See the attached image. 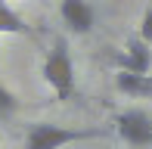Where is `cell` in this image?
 Listing matches in <instances>:
<instances>
[{"instance_id": "obj_6", "label": "cell", "mask_w": 152, "mask_h": 149, "mask_svg": "<svg viewBox=\"0 0 152 149\" xmlns=\"http://www.w3.org/2000/svg\"><path fill=\"white\" fill-rule=\"evenodd\" d=\"M115 87L130 99H146L152 96V74H130V72H115Z\"/></svg>"}, {"instance_id": "obj_2", "label": "cell", "mask_w": 152, "mask_h": 149, "mask_svg": "<svg viewBox=\"0 0 152 149\" xmlns=\"http://www.w3.org/2000/svg\"><path fill=\"white\" fill-rule=\"evenodd\" d=\"M40 78L56 93V99H68L75 93V62H72V53H68L65 40H56L47 50L44 62H40Z\"/></svg>"}, {"instance_id": "obj_5", "label": "cell", "mask_w": 152, "mask_h": 149, "mask_svg": "<svg viewBox=\"0 0 152 149\" xmlns=\"http://www.w3.org/2000/svg\"><path fill=\"white\" fill-rule=\"evenodd\" d=\"M59 19L75 34H90L96 25V12L87 0H59Z\"/></svg>"}, {"instance_id": "obj_10", "label": "cell", "mask_w": 152, "mask_h": 149, "mask_svg": "<svg viewBox=\"0 0 152 149\" xmlns=\"http://www.w3.org/2000/svg\"><path fill=\"white\" fill-rule=\"evenodd\" d=\"M0 69H3V56H0Z\"/></svg>"}, {"instance_id": "obj_3", "label": "cell", "mask_w": 152, "mask_h": 149, "mask_svg": "<svg viewBox=\"0 0 152 149\" xmlns=\"http://www.w3.org/2000/svg\"><path fill=\"white\" fill-rule=\"evenodd\" d=\"M112 131L130 149H152V112L140 106L121 109L112 118Z\"/></svg>"}, {"instance_id": "obj_8", "label": "cell", "mask_w": 152, "mask_h": 149, "mask_svg": "<svg viewBox=\"0 0 152 149\" xmlns=\"http://www.w3.org/2000/svg\"><path fill=\"white\" fill-rule=\"evenodd\" d=\"M16 109H19V99L12 96V90L6 84H0V121H6Z\"/></svg>"}, {"instance_id": "obj_1", "label": "cell", "mask_w": 152, "mask_h": 149, "mask_svg": "<svg viewBox=\"0 0 152 149\" xmlns=\"http://www.w3.org/2000/svg\"><path fill=\"white\" fill-rule=\"evenodd\" d=\"M109 131L102 127H62L53 121H31L25 127V149H65L72 143H87V140H102Z\"/></svg>"}, {"instance_id": "obj_7", "label": "cell", "mask_w": 152, "mask_h": 149, "mask_svg": "<svg viewBox=\"0 0 152 149\" xmlns=\"http://www.w3.org/2000/svg\"><path fill=\"white\" fill-rule=\"evenodd\" d=\"M28 25L6 0H0V34H25Z\"/></svg>"}, {"instance_id": "obj_4", "label": "cell", "mask_w": 152, "mask_h": 149, "mask_svg": "<svg viewBox=\"0 0 152 149\" xmlns=\"http://www.w3.org/2000/svg\"><path fill=\"white\" fill-rule=\"evenodd\" d=\"M112 62H115L118 72L149 74V69H152V47L146 44V40H140V37H130L127 44L112 56Z\"/></svg>"}, {"instance_id": "obj_9", "label": "cell", "mask_w": 152, "mask_h": 149, "mask_svg": "<svg viewBox=\"0 0 152 149\" xmlns=\"http://www.w3.org/2000/svg\"><path fill=\"white\" fill-rule=\"evenodd\" d=\"M137 37L146 40L152 47V0L146 3V9H143V16H140V31H137Z\"/></svg>"}]
</instances>
